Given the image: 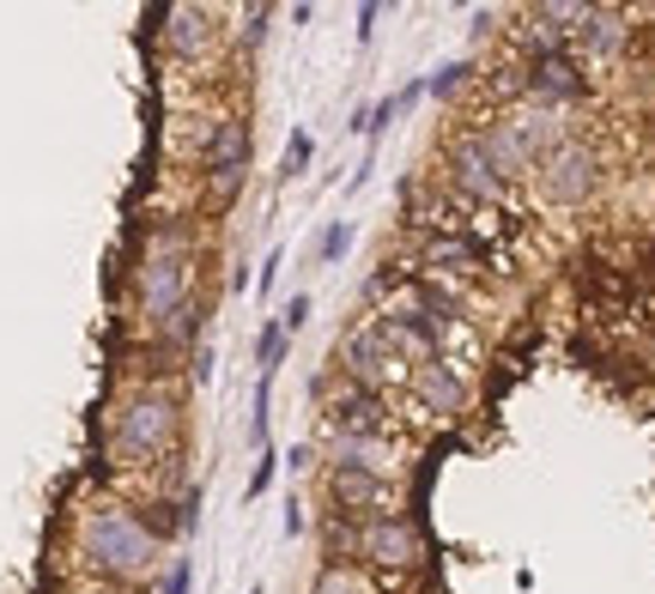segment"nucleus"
<instances>
[{"label": "nucleus", "mask_w": 655, "mask_h": 594, "mask_svg": "<svg viewBox=\"0 0 655 594\" xmlns=\"http://www.w3.org/2000/svg\"><path fill=\"white\" fill-rule=\"evenodd\" d=\"M158 528L122 498H92L73 522V559L104 583H146L158 571Z\"/></svg>", "instance_id": "nucleus-1"}, {"label": "nucleus", "mask_w": 655, "mask_h": 594, "mask_svg": "<svg viewBox=\"0 0 655 594\" xmlns=\"http://www.w3.org/2000/svg\"><path fill=\"white\" fill-rule=\"evenodd\" d=\"M195 297V243L183 218H158L134 255V328L164 346L176 309Z\"/></svg>", "instance_id": "nucleus-2"}, {"label": "nucleus", "mask_w": 655, "mask_h": 594, "mask_svg": "<svg viewBox=\"0 0 655 594\" xmlns=\"http://www.w3.org/2000/svg\"><path fill=\"white\" fill-rule=\"evenodd\" d=\"M183 443V395L164 382H134L127 395H115L110 424H104V449L110 468L122 473H152L176 455Z\"/></svg>", "instance_id": "nucleus-3"}, {"label": "nucleus", "mask_w": 655, "mask_h": 594, "mask_svg": "<svg viewBox=\"0 0 655 594\" xmlns=\"http://www.w3.org/2000/svg\"><path fill=\"white\" fill-rule=\"evenodd\" d=\"M340 559L358 564V571H389L407 576L413 564H426V534H419L413 515H370V522H352L340 534Z\"/></svg>", "instance_id": "nucleus-4"}, {"label": "nucleus", "mask_w": 655, "mask_h": 594, "mask_svg": "<svg viewBox=\"0 0 655 594\" xmlns=\"http://www.w3.org/2000/svg\"><path fill=\"white\" fill-rule=\"evenodd\" d=\"M201 171H207L213 201H237L243 176H249V122L243 115H213L201 134Z\"/></svg>", "instance_id": "nucleus-5"}, {"label": "nucleus", "mask_w": 655, "mask_h": 594, "mask_svg": "<svg viewBox=\"0 0 655 594\" xmlns=\"http://www.w3.org/2000/svg\"><path fill=\"white\" fill-rule=\"evenodd\" d=\"M534 183L552 206H576L595 188V152L583 140H552V146L534 158Z\"/></svg>", "instance_id": "nucleus-6"}, {"label": "nucleus", "mask_w": 655, "mask_h": 594, "mask_svg": "<svg viewBox=\"0 0 655 594\" xmlns=\"http://www.w3.org/2000/svg\"><path fill=\"white\" fill-rule=\"evenodd\" d=\"M407 382H413L419 412H431V419H456V412H468V377H461L456 358H413Z\"/></svg>", "instance_id": "nucleus-7"}, {"label": "nucleus", "mask_w": 655, "mask_h": 594, "mask_svg": "<svg viewBox=\"0 0 655 594\" xmlns=\"http://www.w3.org/2000/svg\"><path fill=\"white\" fill-rule=\"evenodd\" d=\"M328 498H334V510H346L352 522H370V515H395L401 485L377 480V473H358V468H328Z\"/></svg>", "instance_id": "nucleus-8"}, {"label": "nucleus", "mask_w": 655, "mask_h": 594, "mask_svg": "<svg viewBox=\"0 0 655 594\" xmlns=\"http://www.w3.org/2000/svg\"><path fill=\"white\" fill-rule=\"evenodd\" d=\"M218 43V12L207 7H171L164 12V49H171L183 68H201Z\"/></svg>", "instance_id": "nucleus-9"}, {"label": "nucleus", "mask_w": 655, "mask_h": 594, "mask_svg": "<svg viewBox=\"0 0 655 594\" xmlns=\"http://www.w3.org/2000/svg\"><path fill=\"white\" fill-rule=\"evenodd\" d=\"M522 92L534 103H571V98H583V73H576V61L564 49H546V55H529Z\"/></svg>", "instance_id": "nucleus-10"}, {"label": "nucleus", "mask_w": 655, "mask_h": 594, "mask_svg": "<svg viewBox=\"0 0 655 594\" xmlns=\"http://www.w3.org/2000/svg\"><path fill=\"white\" fill-rule=\"evenodd\" d=\"M449 183H456L461 201H492V195H504V176H498L492 158H485L480 134H468V140L456 146V171H449Z\"/></svg>", "instance_id": "nucleus-11"}, {"label": "nucleus", "mask_w": 655, "mask_h": 594, "mask_svg": "<svg viewBox=\"0 0 655 594\" xmlns=\"http://www.w3.org/2000/svg\"><path fill=\"white\" fill-rule=\"evenodd\" d=\"M473 262H480V249H473L468 237H431L426 243V267L431 274H449V279H468Z\"/></svg>", "instance_id": "nucleus-12"}, {"label": "nucleus", "mask_w": 655, "mask_h": 594, "mask_svg": "<svg viewBox=\"0 0 655 594\" xmlns=\"http://www.w3.org/2000/svg\"><path fill=\"white\" fill-rule=\"evenodd\" d=\"M576 37H583V43L595 49V55H620V49H625V24H620V12H595V7H589V12H583V24H576Z\"/></svg>", "instance_id": "nucleus-13"}, {"label": "nucleus", "mask_w": 655, "mask_h": 594, "mask_svg": "<svg viewBox=\"0 0 655 594\" xmlns=\"http://www.w3.org/2000/svg\"><path fill=\"white\" fill-rule=\"evenodd\" d=\"M310 594H382L377 583H370V571H358V564H346V559H334L323 576H316V588Z\"/></svg>", "instance_id": "nucleus-14"}, {"label": "nucleus", "mask_w": 655, "mask_h": 594, "mask_svg": "<svg viewBox=\"0 0 655 594\" xmlns=\"http://www.w3.org/2000/svg\"><path fill=\"white\" fill-rule=\"evenodd\" d=\"M286 352H291V334L279 328V316H274L262 334H255V365H262V377H279V365H286Z\"/></svg>", "instance_id": "nucleus-15"}, {"label": "nucleus", "mask_w": 655, "mask_h": 594, "mask_svg": "<svg viewBox=\"0 0 655 594\" xmlns=\"http://www.w3.org/2000/svg\"><path fill=\"white\" fill-rule=\"evenodd\" d=\"M267 407H274V377H255V395H249V443L267 449Z\"/></svg>", "instance_id": "nucleus-16"}, {"label": "nucleus", "mask_w": 655, "mask_h": 594, "mask_svg": "<svg viewBox=\"0 0 655 594\" xmlns=\"http://www.w3.org/2000/svg\"><path fill=\"white\" fill-rule=\"evenodd\" d=\"M310 158H316V140L304 134V127H291V140H286V158H279V183H291V176H304V171H310Z\"/></svg>", "instance_id": "nucleus-17"}, {"label": "nucleus", "mask_w": 655, "mask_h": 594, "mask_svg": "<svg viewBox=\"0 0 655 594\" xmlns=\"http://www.w3.org/2000/svg\"><path fill=\"white\" fill-rule=\"evenodd\" d=\"M395 122V98H377V103H358V115H352V127L358 134H370V152H377V140H382V127Z\"/></svg>", "instance_id": "nucleus-18"}, {"label": "nucleus", "mask_w": 655, "mask_h": 594, "mask_svg": "<svg viewBox=\"0 0 655 594\" xmlns=\"http://www.w3.org/2000/svg\"><path fill=\"white\" fill-rule=\"evenodd\" d=\"M468 80H473V61H443V68L426 80V98H456Z\"/></svg>", "instance_id": "nucleus-19"}, {"label": "nucleus", "mask_w": 655, "mask_h": 594, "mask_svg": "<svg viewBox=\"0 0 655 594\" xmlns=\"http://www.w3.org/2000/svg\"><path fill=\"white\" fill-rule=\"evenodd\" d=\"M346 249H352V218H334L323 237H316V255H323V262H340Z\"/></svg>", "instance_id": "nucleus-20"}, {"label": "nucleus", "mask_w": 655, "mask_h": 594, "mask_svg": "<svg viewBox=\"0 0 655 594\" xmlns=\"http://www.w3.org/2000/svg\"><path fill=\"white\" fill-rule=\"evenodd\" d=\"M188 588H195V559H176L171 571H164L158 594H188Z\"/></svg>", "instance_id": "nucleus-21"}, {"label": "nucleus", "mask_w": 655, "mask_h": 594, "mask_svg": "<svg viewBox=\"0 0 655 594\" xmlns=\"http://www.w3.org/2000/svg\"><path fill=\"white\" fill-rule=\"evenodd\" d=\"M274 473H279V455H274V449H262V455H255V473H249V498H262L267 485H274Z\"/></svg>", "instance_id": "nucleus-22"}, {"label": "nucleus", "mask_w": 655, "mask_h": 594, "mask_svg": "<svg viewBox=\"0 0 655 594\" xmlns=\"http://www.w3.org/2000/svg\"><path fill=\"white\" fill-rule=\"evenodd\" d=\"M304 321H310V297H286V309H279V328H286V334H298L304 328Z\"/></svg>", "instance_id": "nucleus-23"}, {"label": "nucleus", "mask_w": 655, "mask_h": 594, "mask_svg": "<svg viewBox=\"0 0 655 594\" xmlns=\"http://www.w3.org/2000/svg\"><path fill=\"white\" fill-rule=\"evenodd\" d=\"M267 19H274V7H249V24H243V43H249V49H262Z\"/></svg>", "instance_id": "nucleus-24"}, {"label": "nucleus", "mask_w": 655, "mask_h": 594, "mask_svg": "<svg viewBox=\"0 0 655 594\" xmlns=\"http://www.w3.org/2000/svg\"><path fill=\"white\" fill-rule=\"evenodd\" d=\"M279 267H286V249H267V262H262V297H274V279H279Z\"/></svg>", "instance_id": "nucleus-25"}, {"label": "nucleus", "mask_w": 655, "mask_h": 594, "mask_svg": "<svg viewBox=\"0 0 655 594\" xmlns=\"http://www.w3.org/2000/svg\"><path fill=\"white\" fill-rule=\"evenodd\" d=\"M419 98H426V73H419V80H407L401 92H395V115H401V110H413Z\"/></svg>", "instance_id": "nucleus-26"}, {"label": "nucleus", "mask_w": 655, "mask_h": 594, "mask_svg": "<svg viewBox=\"0 0 655 594\" xmlns=\"http://www.w3.org/2000/svg\"><path fill=\"white\" fill-rule=\"evenodd\" d=\"M377 19H382L377 7H358V43L365 49H370V37H377Z\"/></svg>", "instance_id": "nucleus-27"}, {"label": "nucleus", "mask_w": 655, "mask_h": 594, "mask_svg": "<svg viewBox=\"0 0 655 594\" xmlns=\"http://www.w3.org/2000/svg\"><path fill=\"white\" fill-rule=\"evenodd\" d=\"M249 594H262V588H249Z\"/></svg>", "instance_id": "nucleus-28"}]
</instances>
